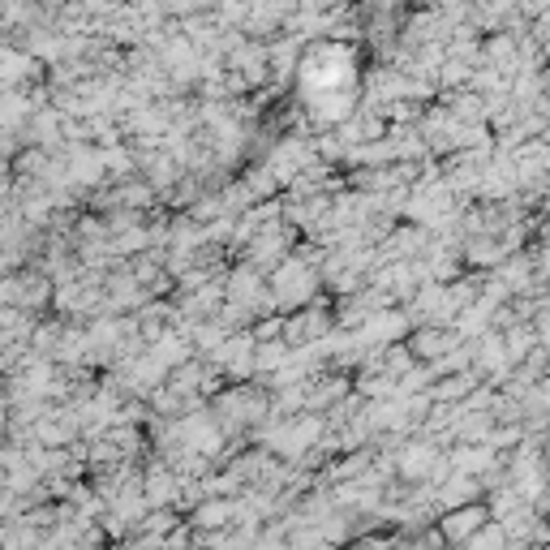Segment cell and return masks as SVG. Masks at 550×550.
<instances>
[{"label": "cell", "mask_w": 550, "mask_h": 550, "mask_svg": "<svg viewBox=\"0 0 550 550\" xmlns=\"http://www.w3.org/2000/svg\"><path fill=\"white\" fill-rule=\"evenodd\" d=\"M314 267L306 263V258H284L280 267H275L271 275V297H275V306H301V301H310L314 293Z\"/></svg>", "instance_id": "obj_1"}, {"label": "cell", "mask_w": 550, "mask_h": 550, "mask_svg": "<svg viewBox=\"0 0 550 550\" xmlns=\"http://www.w3.org/2000/svg\"><path fill=\"white\" fill-rule=\"evenodd\" d=\"M409 349L413 357H422L426 366H439L447 353L460 349V331H447V327H417L409 336Z\"/></svg>", "instance_id": "obj_2"}, {"label": "cell", "mask_w": 550, "mask_h": 550, "mask_svg": "<svg viewBox=\"0 0 550 550\" xmlns=\"http://www.w3.org/2000/svg\"><path fill=\"white\" fill-rule=\"evenodd\" d=\"M486 516H490V512H482V508H460V512H452V516L443 520V538L456 542V546H460V542L469 546L477 533L486 529Z\"/></svg>", "instance_id": "obj_3"}, {"label": "cell", "mask_w": 550, "mask_h": 550, "mask_svg": "<svg viewBox=\"0 0 550 550\" xmlns=\"http://www.w3.org/2000/svg\"><path fill=\"white\" fill-rule=\"evenodd\" d=\"M434 465H439V452H434L430 443H413V447H404V452H400V473L413 477V482H417V477H426Z\"/></svg>", "instance_id": "obj_5"}, {"label": "cell", "mask_w": 550, "mask_h": 550, "mask_svg": "<svg viewBox=\"0 0 550 550\" xmlns=\"http://www.w3.org/2000/svg\"><path fill=\"white\" fill-rule=\"evenodd\" d=\"M331 327V318L323 314V310H301L297 318H293V323H288L284 327V340L288 344H306V340H323V331Z\"/></svg>", "instance_id": "obj_4"}, {"label": "cell", "mask_w": 550, "mask_h": 550, "mask_svg": "<svg viewBox=\"0 0 550 550\" xmlns=\"http://www.w3.org/2000/svg\"><path fill=\"white\" fill-rule=\"evenodd\" d=\"M469 550H508V529H503V525H486L469 542Z\"/></svg>", "instance_id": "obj_7"}, {"label": "cell", "mask_w": 550, "mask_h": 550, "mask_svg": "<svg viewBox=\"0 0 550 550\" xmlns=\"http://www.w3.org/2000/svg\"><path fill=\"white\" fill-rule=\"evenodd\" d=\"M228 516H233V503L211 499V503H202V508H198L194 525H198V529H224V525H228Z\"/></svg>", "instance_id": "obj_6"}]
</instances>
